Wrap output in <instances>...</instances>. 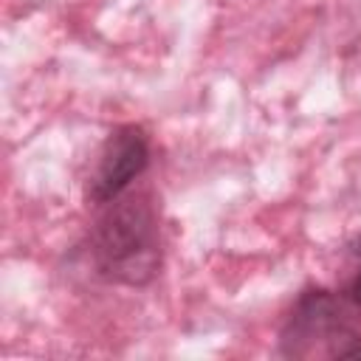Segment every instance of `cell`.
Listing matches in <instances>:
<instances>
[{
    "instance_id": "2",
    "label": "cell",
    "mask_w": 361,
    "mask_h": 361,
    "mask_svg": "<svg viewBox=\"0 0 361 361\" xmlns=\"http://www.w3.org/2000/svg\"><path fill=\"white\" fill-rule=\"evenodd\" d=\"M361 338V313L338 288L307 285L285 310L276 333L282 358H344Z\"/></svg>"
},
{
    "instance_id": "1",
    "label": "cell",
    "mask_w": 361,
    "mask_h": 361,
    "mask_svg": "<svg viewBox=\"0 0 361 361\" xmlns=\"http://www.w3.org/2000/svg\"><path fill=\"white\" fill-rule=\"evenodd\" d=\"M85 251L99 279L124 288H147L164 265L161 217L149 192H124L96 206L85 234Z\"/></svg>"
},
{
    "instance_id": "5",
    "label": "cell",
    "mask_w": 361,
    "mask_h": 361,
    "mask_svg": "<svg viewBox=\"0 0 361 361\" xmlns=\"http://www.w3.org/2000/svg\"><path fill=\"white\" fill-rule=\"evenodd\" d=\"M344 358H361V338H358V341L344 353Z\"/></svg>"
},
{
    "instance_id": "3",
    "label": "cell",
    "mask_w": 361,
    "mask_h": 361,
    "mask_svg": "<svg viewBox=\"0 0 361 361\" xmlns=\"http://www.w3.org/2000/svg\"><path fill=\"white\" fill-rule=\"evenodd\" d=\"M149 164H152L149 133L133 121L113 127L102 141L96 164L85 180V200L96 209L121 197L149 169Z\"/></svg>"
},
{
    "instance_id": "4",
    "label": "cell",
    "mask_w": 361,
    "mask_h": 361,
    "mask_svg": "<svg viewBox=\"0 0 361 361\" xmlns=\"http://www.w3.org/2000/svg\"><path fill=\"white\" fill-rule=\"evenodd\" d=\"M338 290L361 313V234H355L347 243V274H344Z\"/></svg>"
}]
</instances>
